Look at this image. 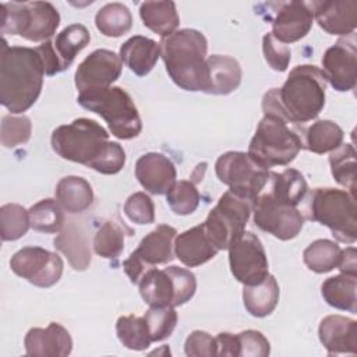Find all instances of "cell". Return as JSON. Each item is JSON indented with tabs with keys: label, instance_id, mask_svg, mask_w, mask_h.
I'll return each mask as SVG.
<instances>
[{
	"label": "cell",
	"instance_id": "obj_1",
	"mask_svg": "<svg viewBox=\"0 0 357 357\" xmlns=\"http://www.w3.org/2000/svg\"><path fill=\"white\" fill-rule=\"evenodd\" d=\"M326 79L317 66L294 67L280 88H272L262 98L264 114L286 123H307L318 117L325 106Z\"/></svg>",
	"mask_w": 357,
	"mask_h": 357
},
{
	"label": "cell",
	"instance_id": "obj_2",
	"mask_svg": "<svg viewBox=\"0 0 357 357\" xmlns=\"http://www.w3.org/2000/svg\"><path fill=\"white\" fill-rule=\"evenodd\" d=\"M45 66L36 47L8 46L0 50V103L13 114L28 110L39 98Z\"/></svg>",
	"mask_w": 357,
	"mask_h": 357
},
{
	"label": "cell",
	"instance_id": "obj_3",
	"mask_svg": "<svg viewBox=\"0 0 357 357\" xmlns=\"http://www.w3.org/2000/svg\"><path fill=\"white\" fill-rule=\"evenodd\" d=\"M160 57L172 81L184 91H208V42L197 29H178L159 42Z\"/></svg>",
	"mask_w": 357,
	"mask_h": 357
},
{
	"label": "cell",
	"instance_id": "obj_4",
	"mask_svg": "<svg viewBox=\"0 0 357 357\" xmlns=\"http://www.w3.org/2000/svg\"><path fill=\"white\" fill-rule=\"evenodd\" d=\"M77 102L86 110L99 114L119 139H132L142 130L138 109L127 91L120 86L88 89L79 92Z\"/></svg>",
	"mask_w": 357,
	"mask_h": 357
},
{
	"label": "cell",
	"instance_id": "obj_5",
	"mask_svg": "<svg viewBox=\"0 0 357 357\" xmlns=\"http://www.w3.org/2000/svg\"><path fill=\"white\" fill-rule=\"evenodd\" d=\"M304 149L303 137L284 120L264 114L248 145V156L262 169L286 166Z\"/></svg>",
	"mask_w": 357,
	"mask_h": 357
},
{
	"label": "cell",
	"instance_id": "obj_6",
	"mask_svg": "<svg viewBox=\"0 0 357 357\" xmlns=\"http://www.w3.org/2000/svg\"><path fill=\"white\" fill-rule=\"evenodd\" d=\"M307 218L326 226L342 243L357 240V208L354 194L332 187L315 188L307 202Z\"/></svg>",
	"mask_w": 357,
	"mask_h": 357
},
{
	"label": "cell",
	"instance_id": "obj_7",
	"mask_svg": "<svg viewBox=\"0 0 357 357\" xmlns=\"http://www.w3.org/2000/svg\"><path fill=\"white\" fill-rule=\"evenodd\" d=\"M50 144L60 158L93 169L110 141L107 131L99 123L81 117L57 127L52 132Z\"/></svg>",
	"mask_w": 357,
	"mask_h": 357
},
{
	"label": "cell",
	"instance_id": "obj_8",
	"mask_svg": "<svg viewBox=\"0 0 357 357\" xmlns=\"http://www.w3.org/2000/svg\"><path fill=\"white\" fill-rule=\"evenodd\" d=\"M0 10L3 35H20L31 42H46L60 25V14L49 1L1 3Z\"/></svg>",
	"mask_w": 357,
	"mask_h": 357
},
{
	"label": "cell",
	"instance_id": "obj_9",
	"mask_svg": "<svg viewBox=\"0 0 357 357\" xmlns=\"http://www.w3.org/2000/svg\"><path fill=\"white\" fill-rule=\"evenodd\" d=\"M142 300L151 305L178 307L192 298L197 290L195 275L180 266L151 268L138 282Z\"/></svg>",
	"mask_w": 357,
	"mask_h": 357
},
{
	"label": "cell",
	"instance_id": "obj_10",
	"mask_svg": "<svg viewBox=\"0 0 357 357\" xmlns=\"http://www.w3.org/2000/svg\"><path fill=\"white\" fill-rule=\"evenodd\" d=\"M252 212L251 201L240 197L233 191H226L212 208L202 223L212 244L220 251L229 245L243 231Z\"/></svg>",
	"mask_w": 357,
	"mask_h": 357
},
{
	"label": "cell",
	"instance_id": "obj_11",
	"mask_svg": "<svg viewBox=\"0 0 357 357\" xmlns=\"http://www.w3.org/2000/svg\"><path fill=\"white\" fill-rule=\"evenodd\" d=\"M215 172L230 191L251 201V204L269 178V170L258 166L248 153L238 151L220 155L215 163Z\"/></svg>",
	"mask_w": 357,
	"mask_h": 357
},
{
	"label": "cell",
	"instance_id": "obj_12",
	"mask_svg": "<svg viewBox=\"0 0 357 357\" xmlns=\"http://www.w3.org/2000/svg\"><path fill=\"white\" fill-rule=\"evenodd\" d=\"M252 213L257 227L283 241L294 238L304 226V216L297 206L275 198L265 188L252 201Z\"/></svg>",
	"mask_w": 357,
	"mask_h": 357
},
{
	"label": "cell",
	"instance_id": "obj_13",
	"mask_svg": "<svg viewBox=\"0 0 357 357\" xmlns=\"http://www.w3.org/2000/svg\"><path fill=\"white\" fill-rule=\"evenodd\" d=\"M177 231L169 225H158L138 244L123 262L126 275L131 283L138 284L142 275L159 264H167L174 258V238Z\"/></svg>",
	"mask_w": 357,
	"mask_h": 357
},
{
	"label": "cell",
	"instance_id": "obj_14",
	"mask_svg": "<svg viewBox=\"0 0 357 357\" xmlns=\"http://www.w3.org/2000/svg\"><path fill=\"white\" fill-rule=\"evenodd\" d=\"M227 250L230 271L234 279L244 286L258 284L269 275L265 248L254 233L243 231Z\"/></svg>",
	"mask_w": 357,
	"mask_h": 357
},
{
	"label": "cell",
	"instance_id": "obj_15",
	"mask_svg": "<svg viewBox=\"0 0 357 357\" xmlns=\"http://www.w3.org/2000/svg\"><path fill=\"white\" fill-rule=\"evenodd\" d=\"M11 271L38 287H52L63 275V259L59 254L42 247H24L10 259Z\"/></svg>",
	"mask_w": 357,
	"mask_h": 357
},
{
	"label": "cell",
	"instance_id": "obj_16",
	"mask_svg": "<svg viewBox=\"0 0 357 357\" xmlns=\"http://www.w3.org/2000/svg\"><path fill=\"white\" fill-rule=\"evenodd\" d=\"M322 74L331 86L339 92H347L357 84V49L354 35L350 39H339L328 47L322 56Z\"/></svg>",
	"mask_w": 357,
	"mask_h": 357
},
{
	"label": "cell",
	"instance_id": "obj_17",
	"mask_svg": "<svg viewBox=\"0 0 357 357\" xmlns=\"http://www.w3.org/2000/svg\"><path fill=\"white\" fill-rule=\"evenodd\" d=\"M123 63L119 54L107 49H96L77 67L74 82L78 92L109 88L121 74Z\"/></svg>",
	"mask_w": 357,
	"mask_h": 357
},
{
	"label": "cell",
	"instance_id": "obj_18",
	"mask_svg": "<svg viewBox=\"0 0 357 357\" xmlns=\"http://www.w3.org/2000/svg\"><path fill=\"white\" fill-rule=\"evenodd\" d=\"M314 13L310 3L286 1L279 4V10L272 21V35L279 42L287 45L303 39L312 28Z\"/></svg>",
	"mask_w": 357,
	"mask_h": 357
},
{
	"label": "cell",
	"instance_id": "obj_19",
	"mask_svg": "<svg viewBox=\"0 0 357 357\" xmlns=\"http://www.w3.org/2000/svg\"><path fill=\"white\" fill-rule=\"evenodd\" d=\"M25 353L33 357H66L73 350V339L68 331L50 322L46 328H31L24 339Z\"/></svg>",
	"mask_w": 357,
	"mask_h": 357
},
{
	"label": "cell",
	"instance_id": "obj_20",
	"mask_svg": "<svg viewBox=\"0 0 357 357\" xmlns=\"http://www.w3.org/2000/svg\"><path fill=\"white\" fill-rule=\"evenodd\" d=\"M176 167L173 162L159 153L148 152L135 163V177L148 192L155 195L166 194L176 183Z\"/></svg>",
	"mask_w": 357,
	"mask_h": 357
},
{
	"label": "cell",
	"instance_id": "obj_21",
	"mask_svg": "<svg viewBox=\"0 0 357 357\" xmlns=\"http://www.w3.org/2000/svg\"><path fill=\"white\" fill-rule=\"evenodd\" d=\"M314 20L329 35H351L357 25V1L333 0L310 3Z\"/></svg>",
	"mask_w": 357,
	"mask_h": 357
},
{
	"label": "cell",
	"instance_id": "obj_22",
	"mask_svg": "<svg viewBox=\"0 0 357 357\" xmlns=\"http://www.w3.org/2000/svg\"><path fill=\"white\" fill-rule=\"evenodd\" d=\"M318 336L329 356L357 354V322L351 318L325 317L319 324Z\"/></svg>",
	"mask_w": 357,
	"mask_h": 357
},
{
	"label": "cell",
	"instance_id": "obj_23",
	"mask_svg": "<svg viewBox=\"0 0 357 357\" xmlns=\"http://www.w3.org/2000/svg\"><path fill=\"white\" fill-rule=\"evenodd\" d=\"M173 247L176 258L188 268L199 266L211 261L219 251L209 240L204 225L194 226L177 234Z\"/></svg>",
	"mask_w": 357,
	"mask_h": 357
},
{
	"label": "cell",
	"instance_id": "obj_24",
	"mask_svg": "<svg viewBox=\"0 0 357 357\" xmlns=\"http://www.w3.org/2000/svg\"><path fill=\"white\" fill-rule=\"evenodd\" d=\"M121 61L138 77L151 73L160 57V46L153 39L134 35L120 46Z\"/></svg>",
	"mask_w": 357,
	"mask_h": 357
},
{
	"label": "cell",
	"instance_id": "obj_25",
	"mask_svg": "<svg viewBox=\"0 0 357 357\" xmlns=\"http://www.w3.org/2000/svg\"><path fill=\"white\" fill-rule=\"evenodd\" d=\"M208 91L212 95H229L241 82V67L238 61L226 54H212L206 57Z\"/></svg>",
	"mask_w": 357,
	"mask_h": 357
},
{
	"label": "cell",
	"instance_id": "obj_26",
	"mask_svg": "<svg viewBox=\"0 0 357 357\" xmlns=\"http://www.w3.org/2000/svg\"><path fill=\"white\" fill-rule=\"evenodd\" d=\"M54 247L63 252L75 271H85L92 259L86 234L75 222H68L54 238Z\"/></svg>",
	"mask_w": 357,
	"mask_h": 357
},
{
	"label": "cell",
	"instance_id": "obj_27",
	"mask_svg": "<svg viewBox=\"0 0 357 357\" xmlns=\"http://www.w3.org/2000/svg\"><path fill=\"white\" fill-rule=\"evenodd\" d=\"M54 194L61 208L70 213H82L93 202L91 184L79 176L63 177L57 183Z\"/></svg>",
	"mask_w": 357,
	"mask_h": 357
},
{
	"label": "cell",
	"instance_id": "obj_28",
	"mask_svg": "<svg viewBox=\"0 0 357 357\" xmlns=\"http://www.w3.org/2000/svg\"><path fill=\"white\" fill-rule=\"evenodd\" d=\"M280 296L279 284L275 276L268 275L261 283L254 286H244L243 303L245 310L257 318L268 317L278 305Z\"/></svg>",
	"mask_w": 357,
	"mask_h": 357
},
{
	"label": "cell",
	"instance_id": "obj_29",
	"mask_svg": "<svg viewBox=\"0 0 357 357\" xmlns=\"http://www.w3.org/2000/svg\"><path fill=\"white\" fill-rule=\"evenodd\" d=\"M139 17L144 26L166 38L176 32L180 17L173 1H144L139 4Z\"/></svg>",
	"mask_w": 357,
	"mask_h": 357
},
{
	"label": "cell",
	"instance_id": "obj_30",
	"mask_svg": "<svg viewBox=\"0 0 357 357\" xmlns=\"http://www.w3.org/2000/svg\"><path fill=\"white\" fill-rule=\"evenodd\" d=\"M357 276L340 273L324 280L321 293L324 300L333 308L357 312Z\"/></svg>",
	"mask_w": 357,
	"mask_h": 357
},
{
	"label": "cell",
	"instance_id": "obj_31",
	"mask_svg": "<svg viewBox=\"0 0 357 357\" xmlns=\"http://www.w3.org/2000/svg\"><path fill=\"white\" fill-rule=\"evenodd\" d=\"M89 40V31L82 24H71L57 33L54 40H52V49L59 60L61 71L73 64L75 56L86 47Z\"/></svg>",
	"mask_w": 357,
	"mask_h": 357
},
{
	"label": "cell",
	"instance_id": "obj_32",
	"mask_svg": "<svg viewBox=\"0 0 357 357\" xmlns=\"http://www.w3.org/2000/svg\"><path fill=\"white\" fill-rule=\"evenodd\" d=\"M343 130L332 120H318L304 132V148L322 155L339 148L343 142Z\"/></svg>",
	"mask_w": 357,
	"mask_h": 357
},
{
	"label": "cell",
	"instance_id": "obj_33",
	"mask_svg": "<svg viewBox=\"0 0 357 357\" xmlns=\"http://www.w3.org/2000/svg\"><path fill=\"white\" fill-rule=\"evenodd\" d=\"M95 25L105 36L119 38L131 29L132 15L127 6L121 3H109L96 13Z\"/></svg>",
	"mask_w": 357,
	"mask_h": 357
},
{
	"label": "cell",
	"instance_id": "obj_34",
	"mask_svg": "<svg viewBox=\"0 0 357 357\" xmlns=\"http://www.w3.org/2000/svg\"><path fill=\"white\" fill-rule=\"evenodd\" d=\"M342 248L332 240L319 238L312 241L303 252L305 266L315 273H326L337 268Z\"/></svg>",
	"mask_w": 357,
	"mask_h": 357
},
{
	"label": "cell",
	"instance_id": "obj_35",
	"mask_svg": "<svg viewBox=\"0 0 357 357\" xmlns=\"http://www.w3.org/2000/svg\"><path fill=\"white\" fill-rule=\"evenodd\" d=\"M31 227L42 233H59L64 227V213L57 199L46 198L33 204L29 209Z\"/></svg>",
	"mask_w": 357,
	"mask_h": 357
},
{
	"label": "cell",
	"instance_id": "obj_36",
	"mask_svg": "<svg viewBox=\"0 0 357 357\" xmlns=\"http://www.w3.org/2000/svg\"><path fill=\"white\" fill-rule=\"evenodd\" d=\"M116 333L123 346L130 350L141 351L149 347L152 339L144 317L123 315L116 322Z\"/></svg>",
	"mask_w": 357,
	"mask_h": 357
},
{
	"label": "cell",
	"instance_id": "obj_37",
	"mask_svg": "<svg viewBox=\"0 0 357 357\" xmlns=\"http://www.w3.org/2000/svg\"><path fill=\"white\" fill-rule=\"evenodd\" d=\"M331 172L335 181L347 188L349 192L356 191V149L351 144H342L331 152Z\"/></svg>",
	"mask_w": 357,
	"mask_h": 357
},
{
	"label": "cell",
	"instance_id": "obj_38",
	"mask_svg": "<svg viewBox=\"0 0 357 357\" xmlns=\"http://www.w3.org/2000/svg\"><path fill=\"white\" fill-rule=\"evenodd\" d=\"M29 227V212L22 205L6 204L0 208V234L3 241L21 238Z\"/></svg>",
	"mask_w": 357,
	"mask_h": 357
},
{
	"label": "cell",
	"instance_id": "obj_39",
	"mask_svg": "<svg viewBox=\"0 0 357 357\" xmlns=\"http://www.w3.org/2000/svg\"><path fill=\"white\" fill-rule=\"evenodd\" d=\"M124 250V231L113 220L99 226L93 237V251L103 258L116 259Z\"/></svg>",
	"mask_w": 357,
	"mask_h": 357
},
{
	"label": "cell",
	"instance_id": "obj_40",
	"mask_svg": "<svg viewBox=\"0 0 357 357\" xmlns=\"http://www.w3.org/2000/svg\"><path fill=\"white\" fill-rule=\"evenodd\" d=\"M144 319L152 342H160L173 333L177 325V312L170 305H151Z\"/></svg>",
	"mask_w": 357,
	"mask_h": 357
},
{
	"label": "cell",
	"instance_id": "obj_41",
	"mask_svg": "<svg viewBox=\"0 0 357 357\" xmlns=\"http://www.w3.org/2000/svg\"><path fill=\"white\" fill-rule=\"evenodd\" d=\"M199 192L192 181L178 180L166 192V201L176 215H190L199 205Z\"/></svg>",
	"mask_w": 357,
	"mask_h": 357
},
{
	"label": "cell",
	"instance_id": "obj_42",
	"mask_svg": "<svg viewBox=\"0 0 357 357\" xmlns=\"http://www.w3.org/2000/svg\"><path fill=\"white\" fill-rule=\"evenodd\" d=\"M32 124L26 116H13L6 114L1 119L0 141L6 148H15L21 144L28 142L31 138Z\"/></svg>",
	"mask_w": 357,
	"mask_h": 357
},
{
	"label": "cell",
	"instance_id": "obj_43",
	"mask_svg": "<svg viewBox=\"0 0 357 357\" xmlns=\"http://www.w3.org/2000/svg\"><path fill=\"white\" fill-rule=\"evenodd\" d=\"M126 216L137 225H149L155 220V206L151 197L145 192L131 194L124 204Z\"/></svg>",
	"mask_w": 357,
	"mask_h": 357
},
{
	"label": "cell",
	"instance_id": "obj_44",
	"mask_svg": "<svg viewBox=\"0 0 357 357\" xmlns=\"http://www.w3.org/2000/svg\"><path fill=\"white\" fill-rule=\"evenodd\" d=\"M262 53L265 57V61L269 64V67L275 71L283 73L287 70L289 63L291 60V52L290 47L268 32L262 36Z\"/></svg>",
	"mask_w": 357,
	"mask_h": 357
},
{
	"label": "cell",
	"instance_id": "obj_45",
	"mask_svg": "<svg viewBox=\"0 0 357 357\" xmlns=\"http://www.w3.org/2000/svg\"><path fill=\"white\" fill-rule=\"evenodd\" d=\"M238 337V356L243 357H266L271 353L268 339L258 331L247 329L237 333Z\"/></svg>",
	"mask_w": 357,
	"mask_h": 357
},
{
	"label": "cell",
	"instance_id": "obj_46",
	"mask_svg": "<svg viewBox=\"0 0 357 357\" xmlns=\"http://www.w3.org/2000/svg\"><path fill=\"white\" fill-rule=\"evenodd\" d=\"M184 353L190 357H212L216 356V339L205 331H194L184 343Z\"/></svg>",
	"mask_w": 357,
	"mask_h": 357
},
{
	"label": "cell",
	"instance_id": "obj_47",
	"mask_svg": "<svg viewBox=\"0 0 357 357\" xmlns=\"http://www.w3.org/2000/svg\"><path fill=\"white\" fill-rule=\"evenodd\" d=\"M215 339H216V347H218L216 356H229V357L238 356L240 349H238L237 335H233L229 332H220Z\"/></svg>",
	"mask_w": 357,
	"mask_h": 357
},
{
	"label": "cell",
	"instance_id": "obj_48",
	"mask_svg": "<svg viewBox=\"0 0 357 357\" xmlns=\"http://www.w3.org/2000/svg\"><path fill=\"white\" fill-rule=\"evenodd\" d=\"M357 251L354 247H347L342 250L340 252V259L337 264V269L340 273H347V275H354L357 276Z\"/></svg>",
	"mask_w": 357,
	"mask_h": 357
}]
</instances>
